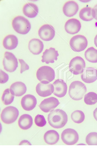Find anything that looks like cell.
Wrapping results in <instances>:
<instances>
[{"mask_svg": "<svg viewBox=\"0 0 97 153\" xmlns=\"http://www.w3.org/2000/svg\"><path fill=\"white\" fill-rule=\"evenodd\" d=\"M19 61L21 64V69L20 73L22 74L25 71L28 70L29 69V67L23 59H19Z\"/></svg>", "mask_w": 97, "mask_h": 153, "instance_id": "obj_32", "label": "cell"}, {"mask_svg": "<svg viewBox=\"0 0 97 153\" xmlns=\"http://www.w3.org/2000/svg\"><path fill=\"white\" fill-rule=\"evenodd\" d=\"M11 94L16 97H20L24 95L27 91V87L23 82H15L10 87Z\"/></svg>", "mask_w": 97, "mask_h": 153, "instance_id": "obj_19", "label": "cell"}, {"mask_svg": "<svg viewBox=\"0 0 97 153\" xmlns=\"http://www.w3.org/2000/svg\"><path fill=\"white\" fill-rule=\"evenodd\" d=\"M86 143L89 146H97V132L89 133L86 137Z\"/></svg>", "mask_w": 97, "mask_h": 153, "instance_id": "obj_30", "label": "cell"}, {"mask_svg": "<svg viewBox=\"0 0 97 153\" xmlns=\"http://www.w3.org/2000/svg\"><path fill=\"white\" fill-rule=\"evenodd\" d=\"M84 102L88 105H93L97 102V94L91 92L86 94L84 97Z\"/></svg>", "mask_w": 97, "mask_h": 153, "instance_id": "obj_29", "label": "cell"}, {"mask_svg": "<svg viewBox=\"0 0 97 153\" xmlns=\"http://www.w3.org/2000/svg\"><path fill=\"white\" fill-rule=\"evenodd\" d=\"M61 139L64 144L72 146L78 142L79 136L75 130L69 128L63 130L61 134Z\"/></svg>", "mask_w": 97, "mask_h": 153, "instance_id": "obj_9", "label": "cell"}, {"mask_svg": "<svg viewBox=\"0 0 97 153\" xmlns=\"http://www.w3.org/2000/svg\"><path fill=\"white\" fill-rule=\"evenodd\" d=\"M71 117L72 121L75 123H81L85 120V114L81 111H75L72 113Z\"/></svg>", "mask_w": 97, "mask_h": 153, "instance_id": "obj_28", "label": "cell"}, {"mask_svg": "<svg viewBox=\"0 0 97 153\" xmlns=\"http://www.w3.org/2000/svg\"><path fill=\"white\" fill-rule=\"evenodd\" d=\"M87 92L86 85L81 81H75L70 84L69 90V97L75 101L82 100Z\"/></svg>", "mask_w": 97, "mask_h": 153, "instance_id": "obj_2", "label": "cell"}, {"mask_svg": "<svg viewBox=\"0 0 97 153\" xmlns=\"http://www.w3.org/2000/svg\"><path fill=\"white\" fill-rule=\"evenodd\" d=\"M81 28V22L78 19H69L65 25V29L68 34L74 35L78 33Z\"/></svg>", "mask_w": 97, "mask_h": 153, "instance_id": "obj_16", "label": "cell"}, {"mask_svg": "<svg viewBox=\"0 0 97 153\" xmlns=\"http://www.w3.org/2000/svg\"><path fill=\"white\" fill-rule=\"evenodd\" d=\"M13 27L17 33L26 35L31 30V23L28 19L22 16L15 17L12 21Z\"/></svg>", "mask_w": 97, "mask_h": 153, "instance_id": "obj_3", "label": "cell"}, {"mask_svg": "<svg viewBox=\"0 0 97 153\" xmlns=\"http://www.w3.org/2000/svg\"><path fill=\"white\" fill-rule=\"evenodd\" d=\"M94 43H95V45L97 48V35H96L95 39H94Z\"/></svg>", "mask_w": 97, "mask_h": 153, "instance_id": "obj_36", "label": "cell"}, {"mask_svg": "<svg viewBox=\"0 0 97 153\" xmlns=\"http://www.w3.org/2000/svg\"><path fill=\"white\" fill-rule=\"evenodd\" d=\"M54 70L48 66H43L40 68L36 72L37 79L41 83L49 84L55 78Z\"/></svg>", "mask_w": 97, "mask_h": 153, "instance_id": "obj_4", "label": "cell"}, {"mask_svg": "<svg viewBox=\"0 0 97 153\" xmlns=\"http://www.w3.org/2000/svg\"><path fill=\"white\" fill-rule=\"evenodd\" d=\"M86 67V62L83 58L76 56L70 61L69 64V71L72 74L78 75L83 73Z\"/></svg>", "mask_w": 97, "mask_h": 153, "instance_id": "obj_8", "label": "cell"}, {"mask_svg": "<svg viewBox=\"0 0 97 153\" xmlns=\"http://www.w3.org/2000/svg\"><path fill=\"white\" fill-rule=\"evenodd\" d=\"M54 87V94L57 97H63L67 93V86L66 83L62 79H57L53 83Z\"/></svg>", "mask_w": 97, "mask_h": 153, "instance_id": "obj_13", "label": "cell"}, {"mask_svg": "<svg viewBox=\"0 0 97 153\" xmlns=\"http://www.w3.org/2000/svg\"><path fill=\"white\" fill-rule=\"evenodd\" d=\"M79 9L78 4L73 1L66 2L63 8V13L67 17H72L75 16Z\"/></svg>", "mask_w": 97, "mask_h": 153, "instance_id": "obj_18", "label": "cell"}, {"mask_svg": "<svg viewBox=\"0 0 97 153\" xmlns=\"http://www.w3.org/2000/svg\"><path fill=\"white\" fill-rule=\"evenodd\" d=\"M49 124L55 129L64 127L68 121V116L66 113L60 109L54 110L48 115Z\"/></svg>", "mask_w": 97, "mask_h": 153, "instance_id": "obj_1", "label": "cell"}, {"mask_svg": "<svg viewBox=\"0 0 97 153\" xmlns=\"http://www.w3.org/2000/svg\"><path fill=\"white\" fill-rule=\"evenodd\" d=\"M8 80V75L2 70H1V84H5L7 82Z\"/></svg>", "mask_w": 97, "mask_h": 153, "instance_id": "obj_33", "label": "cell"}, {"mask_svg": "<svg viewBox=\"0 0 97 153\" xmlns=\"http://www.w3.org/2000/svg\"><path fill=\"white\" fill-rule=\"evenodd\" d=\"M60 104L59 101L57 98L51 97L42 101L39 107L42 111L45 113L52 111Z\"/></svg>", "mask_w": 97, "mask_h": 153, "instance_id": "obj_11", "label": "cell"}, {"mask_svg": "<svg viewBox=\"0 0 97 153\" xmlns=\"http://www.w3.org/2000/svg\"><path fill=\"white\" fill-rule=\"evenodd\" d=\"M44 139L47 144L50 145H55L59 140V134L55 130H49L45 133Z\"/></svg>", "mask_w": 97, "mask_h": 153, "instance_id": "obj_24", "label": "cell"}, {"mask_svg": "<svg viewBox=\"0 0 97 153\" xmlns=\"http://www.w3.org/2000/svg\"><path fill=\"white\" fill-rule=\"evenodd\" d=\"M55 35L54 28L51 25L46 24L43 25L39 30L40 38L44 41L48 42L53 39Z\"/></svg>", "mask_w": 97, "mask_h": 153, "instance_id": "obj_10", "label": "cell"}, {"mask_svg": "<svg viewBox=\"0 0 97 153\" xmlns=\"http://www.w3.org/2000/svg\"><path fill=\"white\" fill-rule=\"evenodd\" d=\"M37 101L35 96L31 94L25 95L22 99L21 104L23 109L30 111L36 107Z\"/></svg>", "mask_w": 97, "mask_h": 153, "instance_id": "obj_15", "label": "cell"}, {"mask_svg": "<svg viewBox=\"0 0 97 153\" xmlns=\"http://www.w3.org/2000/svg\"><path fill=\"white\" fill-rule=\"evenodd\" d=\"M23 13L25 16L29 18H34L39 13V8L35 4L29 3L23 6Z\"/></svg>", "mask_w": 97, "mask_h": 153, "instance_id": "obj_21", "label": "cell"}, {"mask_svg": "<svg viewBox=\"0 0 97 153\" xmlns=\"http://www.w3.org/2000/svg\"><path fill=\"white\" fill-rule=\"evenodd\" d=\"M85 58L91 63L97 62V50L93 47L89 48L85 53Z\"/></svg>", "mask_w": 97, "mask_h": 153, "instance_id": "obj_26", "label": "cell"}, {"mask_svg": "<svg viewBox=\"0 0 97 153\" xmlns=\"http://www.w3.org/2000/svg\"><path fill=\"white\" fill-rule=\"evenodd\" d=\"M19 112L17 108L8 106L5 108L1 114V120L4 123L10 124L13 123L17 120Z\"/></svg>", "mask_w": 97, "mask_h": 153, "instance_id": "obj_5", "label": "cell"}, {"mask_svg": "<svg viewBox=\"0 0 97 153\" xmlns=\"http://www.w3.org/2000/svg\"><path fill=\"white\" fill-rule=\"evenodd\" d=\"M36 125L39 127H43L46 124L47 122L45 117L43 115L38 114L35 118Z\"/></svg>", "mask_w": 97, "mask_h": 153, "instance_id": "obj_31", "label": "cell"}, {"mask_svg": "<svg viewBox=\"0 0 97 153\" xmlns=\"http://www.w3.org/2000/svg\"><path fill=\"white\" fill-rule=\"evenodd\" d=\"M4 69L9 72H13L18 66V60L12 53L6 52L3 61Z\"/></svg>", "mask_w": 97, "mask_h": 153, "instance_id": "obj_7", "label": "cell"}, {"mask_svg": "<svg viewBox=\"0 0 97 153\" xmlns=\"http://www.w3.org/2000/svg\"><path fill=\"white\" fill-rule=\"evenodd\" d=\"M93 9L91 7L83 8L80 11L79 16L82 20L84 21L89 22L93 20L94 18L93 16Z\"/></svg>", "mask_w": 97, "mask_h": 153, "instance_id": "obj_25", "label": "cell"}, {"mask_svg": "<svg viewBox=\"0 0 97 153\" xmlns=\"http://www.w3.org/2000/svg\"><path fill=\"white\" fill-rule=\"evenodd\" d=\"M82 80L87 84L94 83L97 80V70L95 68H85L81 74Z\"/></svg>", "mask_w": 97, "mask_h": 153, "instance_id": "obj_12", "label": "cell"}, {"mask_svg": "<svg viewBox=\"0 0 97 153\" xmlns=\"http://www.w3.org/2000/svg\"><path fill=\"white\" fill-rule=\"evenodd\" d=\"M69 45L74 51L80 52L83 51L87 48L88 41L83 35H75L70 40Z\"/></svg>", "mask_w": 97, "mask_h": 153, "instance_id": "obj_6", "label": "cell"}, {"mask_svg": "<svg viewBox=\"0 0 97 153\" xmlns=\"http://www.w3.org/2000/svg\"><path fill=\"white\" fill-rule=\"evenodd\" d=\"M28 48L30 52L33 54L37 55L43 52L44 44L40 39L34 38L29 41Z\"/></svg>", "mask_w": 97, "mask_h": 153, "instance_id": "obj_20", "label": "cell"}, {"mask_svg": "<svg viewBox=\"0 0 97 153\" xmlns=\"http://www.w3.org/2000/svg\"><path fill=\"white\" fill-rule=\"evenodd\" d=\"M33 124V119L31 116L24 114L20 116L18 120V125L21 129L27 130L32 127Z\"/></svg>", "mask_w": 97, "mask_h": 153, "instance_id": "obj_23", "label": "cell"}, {"mask_svg": "<svg viewBox=\"0 0 97 153\" xmlns=\"http://www.w3.org/2000/svg\"><path fill=\"white\" fill-rule=\"evenodd\" d=\"M14 96L11 94L10 89H7L4 91L2 96L1 100L5 105H10L14 100Z\"/></svg>", "mask_w": 97, "mask_h": 153, "instance_id": "obj_27", "label": "cell"}, {"mask_svg": "<svg viewBox=\"0 0 97 153\" xmlns=\"http://www.w3.org/2000/svg\"><path fill=\"white\" fill-rule=\"evenodd\" d=\"M54 88L53 84L39 83L36 87V93L40 97H46L51 96L54 93Z\"/></svg>", "mask_w": 97, "mask_h": 153, "instance_id": "obj_14", "label": "cell"}, {"mask_svg": "<svg viewBox=\"0 0 97 153\" xmlns=\"http://www.w3.org/2000/svg\"><path fill=\"white\" fill-rule=\"evenodd\" d=\"M58 56V53L55 49L52 48H50L49 49H46L43 53L42 62L47 64L54 63L55 60H57Z\"/></svg>", "mask_w": 97, "mask_h": 153, "instance_id": "obj_17", "label": "cell"}, {"mask_svg": "<svg viewBox=\"0 0 97 153\" xmlns=\"http://www.w3.org/2000/svg\"><path fill=\"white\" fill-rule=\"evenodd\" d=\"M92 10H93V17L95 19L97 20V4L94 7Z\"/></svg>", "mask_w": 97, "mask_h": 153, "instance_id": "obj_34", "label": "cell"}, {"mask_svg": "<svg viewBox=\"0 0 97 153\" xmlns=\"http://www.w3.org/2000/svg\"><path fill=\"white\" fill-rule=\"evenodd\" d=\"M3 44L4 48L7 50H13L18 46V38L14 35H7L4 38Z\"/></svg>", "mask_w": 97, "mask_h": 153, "instance_id": "obj_22", "label": "cell"}, {"mask_svg": "<svg viewBox=\"0 0 97 153\" xmlns=\"http://www.w3.org/2000/svg\"><path fill=\"white\" fill-rule=\"evenodd\" d=\"M93 115L94 118H95V119L97 121V108L94 110Z\"/></svg>", "mask_w": 97, "mask_h": 153, "instance_id": "obj_35", "label": "cell"}]
</instances>
